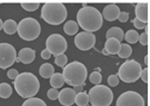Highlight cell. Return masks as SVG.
Segmentation results:
<instances>
[{
	"instance_id": "6da1fadb",
	"label": "cell",
	"mask_w": 150,
	"mask_h": 106,
	"mask_svg": "<svg viewBox=\"0 0 150 106\" xmlns=\"http://www.w3.org/2000/svg\"><path fill=\"white\" fill-rule=\"evenodd\" d=\"M102 19L103 18L99 10L89 6L87 8H81L77 12V24L87 32L99 30L102 26Z\"/></svg>"
},
{
	"instance_id": "7a4b0ae2",
	"label": "cell",
	"mask_w": 150,
	"mask_h": 106,
	"mask_svg": "<svg viewBox=\"0 0 150 106\" xmlns=\"http://www.w3.org/2000/svg\"><path fill=\"white\" fill-rule=\"evenodd\" d=\"M13 85L18 95L23 98H30L36 96L40 88L39 80L36 77V75H33L32 73L19 74L18 77L13 80Z\"/></svg>"
},
{
	"instance_id": "3957f363",
	"label": "cell",
	"mask_w": 150,
	"mask_h": 106,
	"mask_svg": "<svg viewBox=\"0 0 150 106\" xmlns=\"http://www.w3.org/2000/svg\"><path fill=\"white\" fill-rule=\"evenodd\" d=\"M67 9L61 2H46L41 8V18L49 25L58 26L67 19Z\"/></svg>"
},
{
	"instance_id": "277c9868",
	"label": "cell",
	"mask_w": 150,
	"mask_h": 106,
	"mask_svg": "<svg viewBox=\"0 0 150 106\" xmlns=\"http://www.w3.org/2000/svg\"><path fill=\"white\" fill-rule=\"evenodd\" d=\"M64 83L75 87L79 85H85L87 80V68L80 62H71L66 65L62 72Z\"/></svg>"
},
{
	"instance_id": "5b68a950",
	"label": "cell",
	"mask_w": 150,
	"mask_h": 106,
	"mask_svg": "<svg viewBox=\"0 0 150 106\" xmlns=\"http://www.w3.org/2000/svg\"><path fill=\"white\" fill-rule=\"evenodd\" d=\"M17 32L21 39L27 40V42H32L39 37L40 32H41V27H40V24L38 22V20H36L35 18H31V17H28V18H23L18 24Z\"/></svg>"
},
{
	"instance_id": "8992f818",
	"label": "cell",
	"mask_w": 150,
	"mask_h": 106,
	"mask_svg": "<svg viewBox=\"0 0 150 106\" xmlns=\"http://www.w3.org/2000/svg\"><path fill=\"white\" fill-rule=\"evenodd\" d=\"M88 97L91 106H110L113 101V93L105 85H96L89 90Z\"/></svg>"
},
{
	"instance_id": "52a82bcc",
	"label": "cell",
	"mask_w": 150,
	"mask_h": 106,
	"mask_svg": "<svg viewBox=\"0 0 150 106\" xmlns=\"http://www.w3.org/2000/svg\"><path fill=\"white\" fill-rule=\"evenodd\" d=\"M141 70V65L138 62L131 59L125 62L120 66L117 76L119 77V80H121L125 83H134L140 78Z\"/></svg>"
},
{
	"instance_id": "ba28073f",
	"label": "cell",
	"mask_w": 150,
	"mask_h": 106,
	"mask_svg": "<svg viewBox=\"0 0 150 106\" xmlns=\"http://www.w3.org/2000/svg\"><path fill=\"white\" fill-rule=\"evenodd\" d=\"M68 48L67 40L64 36L59 34H52L50 35L46 40V49H48L49 53L54 55V57L64 54Z\"/></svg>"
},
{
	"instance_id": "9c48e42d",
	"label": "cell",
	"mask_w": 150,
	"mask_h": 106,
	"mask_svg": "<svg viewBox=\"0 0 150 106\" xmlns=\"http://www.w3.org/2000/svg\"><path fill=\"white\" fill-rule=\"evenodd\" d=\"M17 53L15 47L8 42L0 44V68L7 69L16 63Z\"/></svg>"
},
{
	"instance_id": "30bf717a",
	"label": "cell",
	"mask_w": 150,
	"mask_h": 106,
	"mask_svg": "<svg viewBox=\"0 0 150 106\" xmlns=\"http://www.w3.org/2000/svg\"><path fill=\"white\" fill-rule=\"evenodd\" d=\"M117 106H145V100L139 93L128 90L118 97Z\"/></svg>"
},
{
	"instance_id": "8fae6325",
	"label": "cell",
	"mask_w": 150,
	"mask_h": 106,
	"mask_svg": "<svg viewBox=\"0 0 150 106\" xmlns=\"http://www.w3.org/2000/svg\"><path fill=\"white\" fill-rule=\"evenodd\" d=\"M96 44V36L92 32H82L77 34L75 37L76 47L80 50H89Z\"/></svg>"
},
{
	"instance_id": "7c38bea8",
	"label": "cell",
	"mask_w": 150,
	"mask_h": 106,
	"mask_svg": "<svg viewBox=\"0 0 150 106\" xmlns=\"http://www.w3.org/2000/svg\"><path fill=\"white\" fill-rule=\"evenodd\" d=\"M76 95H77V93L74 90V88H71V87L62 88L59 92L58 100L62 106H72V104H75Z\"/></svg>"
},
{
	"instance_id": "4fadbf2b",
	"label": "cell",
	"mask_w": 150,
	"mask_h": 106,
	"mask_svg": "<svg viewBox=\"0 0 150 106\" xmlns=\"http://www.w3.org/2000/svg\"><path fill=\"white\" fill-rule=\"evenodd\" d=\"M134 12H136V18L138 20H140L144 24H148V21H149V4H148V1L137 4Z\"/></svg>"
},
{
	"instance_id": "5bb4252c",
	"label": "cell",
	"mask_w": 150,
	"mask_h": 106,
	"mask_svg": "<svg viewBox=\"0 0 150 106\" xmlns=\"http://www.w3.org/2000/svg\"><path fill=\"white\" fill-rule=\"evenodd\" d=\"M120 8L115 4H109L103 8L102 11V18H105L108 21H113L118 19L119 15H120Z\"/></svg>"
},
{
	"instance_id": "9a60e30c",
	"label": "cell",
	"mask_w": 150,
	"mask_h": 106,
	"mask_svg": "<svg viewBox=\"0 0 150 106\" xmlns=\"http://www.w3.org/2000/svg\"><path fill=\"white\" fill-rule=\"evenodd\" d=\"M18 58L23 64H30L32 63L36 58V53L31 48H22L21 50L18 53Z\"/></svg>"
},
{
	"instance_id": "2e32d148",
	"label": "cell",
	"mask_w": 150,
	"mask_h": 106,
	"mask_svg": "<svg viewBox=\"0 0 150 106\" xmlns=\"http://www.w3.org/2000/svg\"><path fill=\"white\" fill-rule=\"evenodd\" d=\"M120 46H121V42H118L117 39L109 38V39H107L106 44H105V50L108 54H110V55H116V54L119 53Z\"/></svg>"
},
{
	"instance_id": "e0dca14e",
	"label": "cell",
	"mask_w": 150,
	"mask_h": 106,
	"mask_svg": "<svg viewBox=\"0 0 150 106\" xmlns=\"http://www.w3.org/2000/svg\"><path fill=\"white\" fill-rule=\"evenodd\" d=\"M123 37H125V34H123V30L119 27H111L107 32H106V38L109 39V38H115L117 39L118 42H122Z\"/></svg>"
},
{
	"instance_id": "ac0fdd59",
	"label": "cell",
	"mask_w": 150,
	"mask_h": 106,
	"mask_svg": "<svg viewBox=\"0 0 150 106\" xmlns=\"http://www.w3.org/2000/svg\"><path fill=\"white\" fill-rule=\"evenodd\" d=\"M39 74L42 78H50L54 74V68L51 64L46 63L40 66L39 68Z\"/></svg>"
},
{
	"instance_id": "d6986e66",
	"label": "cell",
	"mask_w": 150,
	"mask_h": 106,
	"mask_svg": "<svg viewBox=\"0 0 150 106\" xmlns=\"http://www.w3.org/2000/svg\"><path fill=\"white\" fill-rule=\"evenodd\" d=\"M64 30L67 35L74 36V35H77V32H78V30H79V26H78V24H77L76 21L69 20L64 24Z\"/></svg>"
},
{
	"instance_id": "ffe728a7",
	"label": "cell",
	"mask_w": 150,
	"mask_h": 106,
	"mask_svg": "<svg viewBox=\"0 0 150 106\" xmlns=\"http://www.w3.org/2000/svg\"><path fill=\"white\" fill-rule=\"evenodd\" d=\"M64 84V80L62 74L60 73H54L50 77V85L52 86V88H61Z\"/></svg>"
},
{
	"instance_id": "44dd1931",
	"label": "cell",
	"mask_w": 150,
	"mask_h": 106,
	"mask_svg": "<svg viewBox=\"0 0 150 106\" xmlns=\"http://www.w3.org/2000/svg\"><path fill=\"white\" fill-rule=\"evenodd\" d=\"M2 29L5 30V32L7 35H13L15 32H17V29H18V25L15 20L12 19H8L4 22V27Z\"/></svg>"
},
{
	"instance_id": "7402d4cb",
	"label": "cell",
	"mask_w": 150,
	"mask_h": 106,
	"mask_svg": "<svg viewBox=\"0 0 150 106\" xmlns=\"http://www.w3.org/2000/svg\"><path fill=\"white\" fill-rule=\"evenodd\" d=\"M12 94V88L8 83L0 84V97L1 98H9Z\"/></svg>"
},
{
	"instance_id": "603a6c76",
	"label": "cell",
	"mask_w": 150,
	"mask_h": 106,
	"mask_svg": "<svg viewBox=\"0 0 150 106\" xmlns=\"http://www.w3.org/2000/svg\"><path fill=\"white\" fill-rule=\"evenodd\" d=\"M131 54H132L131 46L128 45V44H121L120 50H119V53L117 55H118L120 58H128V57H130Z\"/></svg>"
},
{
	"instance_id": "cb8c5ba5",
	"label": "cell",
	"mask_w": 150,
	"mask_h": 106,
	"mask_svg": "<svg viewBox=\"0 0 150 106\" xmlns=\"http://www.w3.org/2000/svg\"><path fill=\"white\" fill-rule=\"evenodd\" d=\"M75 103L78 106H87L88 105V103H89V97H88V94L85 93V92L78 93V94L76 95Z\"/></svg>"
},
{
	"instance_id": "d4e9b609",
	"label": "cell",
	"mask_w": 150,
	"mask_h": 106,
	"mask_svg": "<svg viewBox=\"0 0 150 106\" xmlns=\"http://www.w3.org/2000/svg\"><path fill=\"white\" fill-rule=\"evenodd\" d=\"M123 39H126V42L129 44H136V42L139 40V34L136 32V30H128L126 32Z\"/></svg>"
},
{
	"instance_id": "484cf974",
	"label": "cell",
	"mask_w": 150,
	"mask_h": 106,
	"mask_svg": "<svg viewBox=\"0 0 150 106\" xmlns=\"http://www.w3.org/2000/svg\"><path fill=\"white\" fill-rule=\"evenodd\" d=\"M22 106H47V104L38 97H30L23 102Z\"/></svg>"
},
{
	"instance_id": "4316f807",
	"label": "cell",
	"mask_w": 150,
	"mask_h": 106,
	"mask_svg": "<svg viewBox=\"0 0 150 106\" xmlns=\"http://www.w3.org/2000/svg\"><path fill=\"white\" fill-rule=\"evenodd\" d=\"M67 62H68V57L64 54H61V55H58L54 57V63L59 67H64L67 65Z\"/></svg>"
},
{
	"instance_id": "83f0119b",
	"label": "cell",
	"mask_w": 150,
	"mask_h": 106,
	"mask_svg": "<svg viewBox=\"0 0 150 106\" xmlns=\"http://www.w3.org/2000/svg\"><path fill=\"white\" fill-rule=\"evenodd\" d=\"M39 6V2H21V7L27 11H36Z\"/></svg>"
},
{
	"instance_id": "f1b7e54d",
	"label": "cell",
	"mask_w": 150,
	"mask_h": 106,
	"mask_svg": "<svg viewBox=\"0 0 150 106\" xmlns=\"http://www.w3.org/2000/svg\"><path fill=\"white\" fill-rule=\"evenodd\" d=\"M89 80H90V83H92V84L100 85V83H101L102 80V76L99 72H93L89 76Z\"/></svg>"
},
{
	"instance_id": "f546056e",
	"label": "cell",
	"mask_w": 150,
	"mask_h": 106,
	"mask_svg": "<svg viewBox=\"0 0 150 106\" xmlns=\"http://www.w3.org/2000/svg\"><path fill=\"white\" fill-rule=\"evenodd\" d=\"M119 77L117 75H110L109 77H108V84L109 86H111V87H116L117 85L119 84Z\"/></svg>"
},
{
	"instance_id": "4dcf8cb0",
	"label": "cell",
	"mask_w": 150,
	"mask_h": 106,
	"mask_svg": "<svg viewBox=\"0 0 150 106\" xmlns=\"http://www.w3.org/2000/svg\"><path fill=\"white\" fill-rule=\"evenodd\" d=\"M47 96H48L49 100H51V101H54V100H57L58 98V96H59V92L57 88H50L48 90V93H47Z\"/></svg>"
},
{
	"instance_id": "1f68e13d",
	"label": "cell",
	"mask_w": 150,
	"mask_h": 106,
	"mask_svg": "<svg viewBox=\"0 0 150 106\" xmlns=\"http://www.w3.org/2000/svg\"><path fill=\"white\" fill-rule=\"evenodd\" d=\"M138 42H140V44H141L142 46H147V45H148V42H149V37H148V34L144 32V34L139 35V40H138Z\"/></svg>"
},
{
	"instance_id": "d6a6232c",
	"label": "cell",
	"mask_w": 150,
	"mask_h": 106,
	"mask_svg": "<svg viewBox=\"0 0 150 106\" xmlns=\"http://www.w3.org/2000/svg\"><path fill=\"white\" fill-rule=\"evenodd\" d=\"M140 78L144 80V83H148V80H149V69L145 68L141 70V74H140Z\"/></svg>"
},
{
	"instance_id": "836d02e7",
	"label": "cell",
	"mask_w": 150,
	"mask_h": 106,
	"mask_svg": "<svg viewBox=\"0 0 150 106\" xmlns=\"http://www.w3.org/2000/svg\"><path fill=\"white\" fill-rule=\"evenodd\" d=\"M18 70L17 69H10V70H8V73H7V76L10 78V80H15L18 77Z\"/></svg>"
},
{
	"instance_id": "e575fe53",
	"label": "cell",
	"mask_w": 150,
	"mask_h": 106,
	"mask_svg": "<svg viewBox=\"0 0 150 106\" xmlns=\"http://www.w3.org/2000/svg\"><path fill=\"white\" fill-rule=\"evenodd\" d=\"M129 19V14L128 12H126V11H122V12H120V15L118 17V20L120 22H126V21H128Z\"/></svg>"
},
{
	"instance_id": "d590c367",
	"label": "cell",
	"mask_w": 150,
	"mask_h": 106,
	"mask_svg": "<svg viewBox=\"0 0 150 106\" xmlns=\"http://www.w3.org/2000/svg\"><path fill=\"white\" fill-rule=\"evenodd\" d=\"M132 24H134V27H136L137 29H142V28H145L146 25H147V24H144V22H141L140 20H138L137 18H134V20H132Z\"/></svg>"
},
{
	"instance_id": "8d00e7d4",
	"label": "cell",
	"mask_w": 150,
	"mask_h": 106,
	"mask_svg": "<svg viewBox=\"0 0 150 106\" xmlns=\"http://www.w3.org/2000/svg\"><path fill=\"white\" fill-rule=\"evenodd\" d=\"M41 57H42L43 59H49L51 57V54L49 53L48 49H43L42 52H41Z\"/></svg>"
},
{
	"instance_id": "74e56055",
	"label": "cell",
	"mask_w": 150,
	"mask_h": 106,
	"mask_svg": "<svg viewBox=\"0 0 150 106\" xmlns=\"http://www.w3.org/2000/svg\"><path fill=\"white\" fill-rule=\"evenodd\" d=\"M82 90H83V85H79V86H75V87H74V90H75L77 94H78V93H81Z\"/></svg>"
},
{
	"instance_id": "f35d334b",
	"label": "cell",
	"mask_w": 150,
	"mask_h": 106,
	"mask_svg": "<svg viewBox=\"0 0 150 106\" xmlns=\"http://www.w3.org/2000/svg\"><path fill=\"white\" fill-rule=\"evenodd\" d=\"M148 60H149V56L147 55V56L145 57V64L146 65H149V62H148Z\"/></svg>"
},
{
	"instance_id": "ab89813d",
	"label": "cell",
	"mask_w": 150,
	"mask_h": 106,
	"mask_svg": "<svg viewBox=\"0 0 150 106\" xmlns=\"http://www.w3.org/2000/svg\"><path fill=\"white\" fill-rule=\"evenodd\" d=\"M2 27H4V22H2V20L0 19V30L2 29Z\"/></svg>"
},
{
	"instance_id": "60d3db41",
	"label": "cell",
	"mask_w": 150,
	"mask_h": 106,
	"mask_svg": "<svg viewBox=\"0 0 150 106\" xmlns=\"http://www.w3.org/2000/svg\"><path fill=\"white\" fill-rule=\"evenodd\" d=\"M102 53L105 54V55H108V53H107V52H106V50H105V49H103V50H102Z\"/></svg>"
}]
</instances>
